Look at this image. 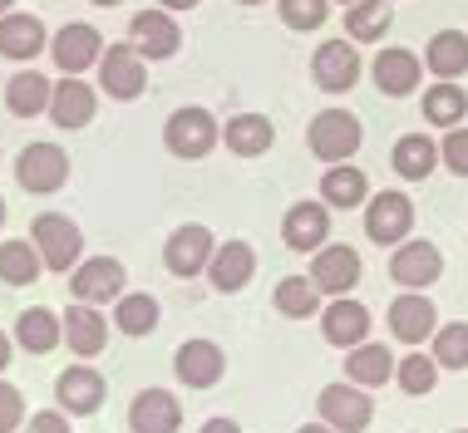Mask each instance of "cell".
I'll list each match as a JSON object with an SVG mask.
<instances>
[{"label": "cell", "instance_id": "obj_1", "mask_svg": "<svg viewBox=\"0 0 468 433\" xmlns=\"http://www.w3.org/2000/svg\"><path fill=\"white\" fill-rule=\"evenodd\" d=\"M30 241L40 247V261L49 266V271H69V266L80 261V251H84L80 227H74L69 216H59V212H40V216H35Z\"/></svg>", "mask_w": 468, "mask_h": 433}, {"label": "cell", "instance_id": "obj_2", "mask_svg": "<svg viewBox=\"0 0 468 433\" xmlns=\"http://www.w3.org/2000/svg\"><path fill=\"white\" fill-rule=\"evenodd\" d=\"M360 138H365L360 119H356V113H346V109H325V113H315V119H311V153H315V158H325V163L356 158Z\"/></svg>", "mask_w": 468, "mask_h": 433}, {"label": "cell", "instance_id": "obj_3", "mask_svg": "<svg viewBox=\"0 0 468 433\" xmlns=\"http://www.w3.org/2000/svg\"><path fill=\"white\" fill-rule=\"evenodd\" d=\"M163 143H168L173 158H207L212 143H218V119L207 109H178L163 129Z\"/></svg>", "mask_w": 468, "mask_h": 433}, {"label": "cell", "instance_id": "obj_4", "mask_svg": "<svg viewBox=\"0 0 468 433\" xmlns=\"http://www.w3.org/2000/svg\"><path fill=\"white\" fill-rule=\"evenodd\" d=\"M16 177H20L25 193H59L69 177V158L55 143H30L16 163Z\"/></svg>", "mask_w": 468, "mask_h": 433}, {"label": "cell", "instance_id": "obj_5", "mask_svg": "<svg viewBox=\"0 0 468 433\" xmlns=\"http://www.w3.org/2000/svg\"><path fill=\"white\" fill-rule=\"evenodd\" d=\"M414 227V207L404 193H379L370 197V207H365V237L379 241V247H399L404 237H410Z\"/></svg>", "mask_w": 468, "mask_h": 433}, {"label": "cell", "instance_id": "obj_6", "mask_svg": "<svg viewBox=\"0 0 468 433\" xmlns=\"http://www.w3.org/2000/svg\"><path fill=\"white\" fill-rule=\"evenodd\" d=\"M99 84H104L109 99L144 94V55H138V45H109L99 55Z\"/></svg>", "mask_w": 468, "mask_h": 433}, {"label": "cell", "instance_id": "obj_7", "mask_svg": "<svg viewBox=\"0 0 468 433\" xmlns=\"http://www.w3.org/2000/svg\"><path fill=\"white\" fill-rule=\"evenodd\" d=\"M389 276H395L404 290L434 286L439 276H444V257H439L434 241H399L395 257H389Z\"/></svg>", "mask_w": 468, "mask_h": 433}, {"label": "cell", "instance_id": "obj_8", "mask_svg": "<svg viewBox=\"0 0 468 433\" xmlns=\"http://www.w3.org/2000/svg\"><path fill=\"white\" fill-rule=\"evenodd\" d=\"M129 35H133L138 55H148V59H173L183 45V30H178V20H173V10H138Z\"/></svg>", "mask_w": 468, "mask_h": 433}, {"label": "cell", "instance_id": "obj_9", "mask_svg": "<svg viewBox=\"0 0 468 433\" xmlns=\"http://www.w3.org/2000/svg\"><path fill=\"white\" fill-rule=\"evenodd\" d=\"M311 74H315V84H321L325 94H346V89L360 79L356 45L350 40H325L321 49H315V59H311Z\"/></svg>", "mask_w": 468, "mask_h": 433}, {"label": "cell", "instance_id": "obj_10", "mask_svg": "<svg viewBox=\"0 0 468 433\" xmlns=\"http://www.w3.org/2000/svg\"><path fill=\"white\" fill-rule=\"evenodd\" d=\"M212 251H218V241H212L207 227H178L168 237V247H163V261H168L173 276H197V271H207Z\"/></svg>", "mask_w": 468, "mask_h": 433}, {"label": "cell", "instance_id": "obj_11", "mask_svg": "<svg viewBox=\"0 0 468 433\" xmlns=\"http://www.w3.org/2000/svg\"><path fill=\"white\" fill-rule=\"evenodd\" d=\"M370 394H360V385H331L321 389V418L335 433H360L370 424Z\"/></svg>", "mask_w": 468, "mask_h": 433}, {"label": "cell", "instance_id": "obj_12", "mask_svg": "<svg viewBox=\"0 0 468 433\" xmlns=\"http://www.w3.org/2000/svg\"><path fill=\"white\" fill-rule=\"evenodd\" d=\"M55 65L65 69V74H84L90 65H99V55H104V35L94 30V25H65V30L55 35Z\"/></svg>", "mask_w": 468, "mask_h": 433}, {"label": "cell", "instance_id": "obj_13", "mask_svg": "<svg viewBox=\"0 0 468 433\" xmlns=\"http://www.w3.org/2000/svg\"><path fill=\"white\" fill-rule=\"evenodd\" d=\"M282 237L291 251H321L325 237H331V212L325 202H296L286 216H282Z\"/></svg>", "mask_w": 468, "mask_h": 433}, {"label": "cell", "instance_id": "obj_14", "mask_svg": "<svg viewBox=\"0 0 468 433\" xmlns=\"http://www.w3.org/2000/svg\"><path fill=\"white\" fill-rule=\"evenodd\" d=\"M173 369H178V379L187 389H212L222 379V369H227V354L212 345V340H183Z\"/></svg>", "mask_w": 468, "mask_h": 433}, {"label": "cell", "instance_id": "obj_15", "mask_svg": "<svg viewBox=\"0 0 468 433\" xmlns=\"http://www.w3.org/2000/svg\"><path fill=\"white\" fill-rule=\"evenodd\" d=\"M321 330H325V340H331V345L356 350V345H365V335H370V311H365L360 301L335 296V301L321 311Z\"/></svg>", "mask_w": 468, "mask_h": 433}, {"label": "cell", "instance_id": "obj_16", "mask_svg": "<svg viewBox=\"0 0 468 433\" xmlns=\"http://www.w3.org/2000/svg\"><path fill=\"white\" fill-rule=\"evenodd\" d=\"M311 281H315V290H325V296H346V290L360 281V257L350 247H321L311 261Z\"/></svg>", "mask_w": 468, "mask_h": 433}, {"label": "cell", "instance_id": "obj_17", "mask_svg": "<svg viewBox=\"0 0 468 433\" xmlns=\"http://www.w3.org/2000/svg\"><path fill=\"white\" fill-rule=\"evenodd\" d=\"M207 276L218 290H242L251 276H257V251H251L247 241H222L207 261Z\"/></svg>", "mask_w": 468, "mask_h": 433}, {"label": "cell", "instance_id": "obj_18", "mask_svg": "<svg viewBox=\"0 0 468 433\" xmlns=\"http://www.w3.org/2000/svg\"><path fill=\"white\" fill-rule=\"evenodd\" d=\"M178 424H183V409H178V399L163 394V389H144L129 409L133 433H178Z\"/></svg>", "mask_w": 468, "mask_h": 433}, {"label": "cell", "instance_id": "obj_19", "mask_svg": "<svg viewBox=\"0 0 468 433\" xmlns=\"http://www.w3.org/2000/svg\"><path fill=\"white\" fill-rule=\"evenodd\" d=\"M123 281H129V276H123V266L119 261H109V257H94V261H84L80 271H74V296L80 301H119L123 296Z\"/></svg>", "mask_w": 468, "mask_h": 433}, {"label": "cell", "instance_id": "obj_20", "mask_svg": "<svg viewBox=\"0 0 468 433\" xmlns=\"http://www.w3.org/2000/svg\"><path fill=\"white\" fill-rule=\"evenodd\" d=\"M55 399L65 404L69 414H94L99 404H104V379H99V369H90V364H74L59 375Z\"/></svg>", "mask_w": 468, "mask_h": 433}, {"label": "cell", "instance_id": "obj_21", "mask_svg": "<svg viewBox=\"0 0 468 433\" xmlns=\"http://www.w3.org/2000/svg\"><path fill=\"white\" fill-rule=\"evenodd\" d=\"M434 305H429L424 296H414V290H410V296H399L395 305H389V330H395V335L404 340V345H420V340H429V335H434Z\"/></svg>", "mask_w": 468, "mask_h": 433}, {"label": "cell", "instance_id": "obj_22", "mask_svg": "<svg viewBox=\"0 0 468 433\" xmlns=\"http://www.w3.org/2000/svg\"><path fill=\"white\" fill-rule=\"evenodd\" d=\"M375 84L379 94H414V84H420V55H410V49H379L375 55Z\"/></svg>", "mask_w": 468, "mask_h": 433}, {"label": "cell", "instance_id": "obj_23", "mask_svg": "<svg viewBox=\"0 0 468 433\" xmlns=\"http://www.w3.org/2000/svg\"><path fill=\"white\" fill-rule=\"evenodd\" d=\"M49 119L59 129H84L94 119V89L84 79H59L55 84V99H49Z\"/></svg>", "mask_w": 468, "mask_h": 433}, {"label": "cell", "instance_id": "obj_24", "mask_svg": "<svg viewBox=\"0 0 468 433\" xmlns=\"http://www.w3.org/2000/svg\"><path fill=\"white\" fill-rule=\"evenodd\" d=\"M49 99H55V89H49L45 74H35V69L10 74V84H5V109L16 113V119H35V113H45Z\"/></svg>", "mask_w": 468, "mask_h": 433}, {"label": "cell", "instance_id": "obj_25", "mask_svg": "<svg viewBox=\"0 0 468 433\" xmlns=\"http://www.w3.org/2000/svg\"><path fill=\"white\" fill-rule=\"evenodd\" d=\"M321 197L325 207H360L365 197H370V177H365L360 168H350V163H331L321 177Z\"/></svg>", "mask_w": 468, "mask_h": 433}, {"label": "cell", "instance_id": "obj_26", "mask_svg": "<svg viewBox=\"0 0 468 433\" xmlns=\"http://www.w3.org/2000/svg\"><path fill=\"white\" fill-rule=\"evenodd\" d=\"M65 340H69L74 354H99V350H104V340H109L104 315H99L90 301L69 305V315H65Z\"/></svg>", "mask_w": 468, "mask_h": 433}, {"label": "cell", "instance_id": "obj_27", "mask_svg": "<svg viewBox=\"0 0 468 433\" xmlns=\"http://www.w3.org/2000/svg\"><path fill=\"white\" fill-rule=\"evenodd\" d=\"M45 49V25L35 16H0V55L5 59H35Z\"/></svg>", "mask_w": 468, "mask_h": 433}, {"label": "cell", "instance_id": "obj_28", "mask_svg": "<svg viewBox=\"0 0 468 433\" xmlns=\"http://www.w3.org/2000/svg\"><path fill=\"white\" fill-rule=\"evenodd\" d=\"M389 163H395V173L399 177H410V183H420V177L434 173V163H439V143L434 138H424V133H404L395 153H389Z\"/></svg>", "mask_w": 468, "mask_h": 433}, {"label": "cell", "instance_id": "obj_29", "mask_svg": "<svg viewBox=\"0 0 468 433\" xmlns=\"http://www.w3.org/2000/svg\"><path fill=\"white\" fill-rule=\"evenodd\" d=\"M424 65L439 74V79H459L468 69V35L463 30H439L424 49Z\"/></svg>", "mask_w": 468, "mask_h": 433}, {"label": "cell", "instance_id": "obj_30", "mask_svg": "<svg viewBox=\"0 0 468 433\" xmlns=\"http://www.w3.org/2000/svg\"><path fill=\"white\" fill-rule=\"evenodd\" d=\"M16 340L30 354H49L59 340H65V321H59L55 311H25L16 321Z\"/></svg>", "mask_w": 468, "mask_h": 433}, {"label": "cell", "instance_id": "obj_31", "mask_svg": "<svg viewBox=\"0 0 468 433\" xmlns=\"http://www.w3.org/2000/svg\"><path fill=\"white\" fill-rule=\"evenodd\" d=\"M346 375H350V385L375 389V385H385V379L395 375V360H389L385 345H356L346 354Z\"/></svg>", "mask_w": 468, "mask_h": 433}, {"label": "cell", "instance_id": "obj_32", "mask_svg": "<svg viewBox=\"0 0 468 433\" xmlns=\"http://www.w3.org/2000/svg\"><path fill=\"white\" fill-rule=\"evenodd\" d=\"M40 247L35 241H5L0 247V281L5 286H30L40 281Z\"/></svg>", "mask_w": 468, "mask_h": 433}, {"label": "cell", "instance_id": "obj_33", "mask_svg": "<svg viewBox=\"0 0 468 433\" xmlns=\"http://www.w3.org/2000/svg\"><path fill=\"white\" fill-rule=\"evenodd\" d=\"M227 148L232 153H242V158H257V153H267L271 148V138H276V129L267 119H261V113H242V119H232L227 123Z\"/></svg>", "mask_w": 468, "mask_h": 433}, {"label": "cell", "instance_id": "obj_34", "mask_svg": "<svg viewBox=\"0 0 468 433\" xmlns=\"http://www.w3.org/2000/svg\"><path fill=\"white\" fill-rule=\"evenodd\" d=\"M468 113V94L453 79H444V84H434L424 94V119L429 123H439V129H459V119Z\"/></svg>", "mask_w": 468, "mask_h": 433}, {"label": "cell", "instance_id": "obj_35", "mask_svg": "<svg viewBox=\"0 0 468 433\" xmlns=\"http://www.w3.org/2000/svg\"><path fill=\"white\" fill-rule=\"evenodd\" d=\"M389 20H395L389 0H360V5H350L346 30H350V40H385Z\"/></svg>", "mask_w": 468, "mask_h": 433}, {"label": "cell", "instance_id": "obj_36", "mask_svg": "<svg viewBox=\"0 0 468 433\" xmlns=\"http://www.w3.org/2000/svg\"><path fill=\"white\" fill-rule=\"evenodd\" d=\"M276 311L291 315V321H306V315L321 311V290H315V281H306V276H286V281L276 286Z\"/></svg>", "mask_w": 468, "mask_h": 433}, {"label": "cell", "instance_id": "obj_37", "mask_svg": "<svg viewBox=\"0 0 468 433\" xmlns=\"http://www.w3.org/2000/svg\"><path fill=\"white\" fill-rule=\"evenodd\" d=\"M113 325H119L123 335H148V330L158 325V301L154 296H119Z\"/></svg>", "mask_w": 468, "mask_h": 433}, {"label": "cell", "instance_id": "obj_38", "mask_svg": "<svg viewBox=\"0 0 468 433\" xmlns=\"http://www.w3.org/2000/svg\"><path fill=\"white\" fill-rule=\"evenodd\" d=\"M434 360L444 369H468V325H444L434 330Z\"/></svg>", "mask_w": 468, "mask_h": 433}, {"label": "cell", "instance_id": "obj_39", "mask_svg": "<svg viewBox=\"0 0 468 433\" xmlns=\"http://www.w3.org/2000/svg\"><path fill=\"white\" fill-rule=\"evenodd\" d=\"M395 375H399L404 394H429V389H434V379H439V360H434V354H404V364L395 369Z\"/></svg>", "mask_w": 468, "mask_h": 433}, {"label": "cell", "instance_id": "obj_40", "mask_svg": "<svg viewBox=\"0 0 468 433\" xmlns=\"http://www.w3.org/2000/svg\"><path fill=\"white\" fill-rule=\"evenodd\" d=\"M276 5H282V20L291 30H315L331 16V0H276Z\"/></svg>", "mask_w": 468, "mask_h": 433}, {"label": "cell", "instance_id": "obj_41", "mask_svg": "<svg viewBox=\"0 0 468 433\" xmlns=\"http://www.w3.org/2000/svg\"><path fill=\"white\" fill-rule=\"evenodd\" d=\"M439 158H444L459 177H468V129H449L444 143H439Z\"/></svg>", "mask_w": 468, "mask_h": 433}, {"label": "cell", "instance_id": "obj_42", "mask_svg": "<svg viewBox=\"0 0 468 433\" xmlns=\"http://www.w3.org/2000/svg\"><path fill=\"white\" fill-rule=\"evenodd\" d=\"M20 424V389L0 385V433H10Z\"/></svg>", "mask_w": 468, "mask_h": 433}, {"label": "cell", "instance_id": "obj_43", "mask_svg": "<svg viewBox=\"0 0 468 433\" xmlns=\"http://www.w3.org/2000/svg\"><path fill=\"white\" fill-rule=\"evenodd\" d=\"M30 433H69V418L65 414H35Z\"/></svg>", "mask_w": 468, "mask_h": 433}, {"label": "cell", "instance_id": "obj_44", "mask_svg": "<svg viewBox=\"0 0 468 433\" xmlns=\"http://www.w3.org/2000/svg\"><path fill=\"white\" fill-rule=\"evenodd\" d=\"M202 433H242L232 424V418H207V424H202Z\"/></svg>", "mask_w": 468, "mask_h": 433}, {"label": "cell", "instance_id": "obj_45", "mask_svg": "<svg viewBox=\"0 0 468 433\" xmlns=\"http://www.w3.org/2000/svg\"><path fill=\"white\" fill-rule=\"evenodd\" d=\"M5 364H10V335L0 330V369H5Z\"/></svg>", "mask_w": 468, "mask_h": 433}, {"label": "cell", "instance_id": "obj_46", "mask_svg": "<svg viewBox=\"0 0 468 433\" xmlns=\"http://www.w3.org/2000/svg\"><path fill=\"white\" fill-rule=\"evenodd\" d=\"M197 0H163V10H193Z\"/></svg>", "mask_w": 468, "mask_h": 433}, {"label": "cell", "instance_id": "obj_47", "mask_svg": "<svg viewBox=\"0 0 468 433\" xmlns=\"http://www.w3.org/2000/svg\"><path fill=\"white\" fill-rule=\"evenodd\" d=\"M296 433H335L331 424H306V428H296Z\"/></svg>", "mask_w": 468, "mask_h": 433}, {"label": "cell", "instance_id": "obj_48", "mask_svg": "<svg viewBox=\"0 0 468 433\" xmlns=\"http://www.w3.org/2000/svg\"><path fill=\"white\" fill-rule=\"evenodd\" d=\"M90 5H104V10H113V5H119V0H90Z\"/></svg>", "mask_w": 468, "mask_h": 433}, {"label": "cell", "instance_id": "obj_49", "mask_svg": "<svg viewBox=\"0 0 468 433\" xmlns=\"http://www.w3.org/2000/svg\"><path fill=\"white\" fill-rule=\"evenodd\" d=\"M0 227H5V202H0Z\"/></svg>", "mask_w": 468, "mask_h": 433}, {"label": "cell", "instance_id": "obj_50", "mask_svg": "<svg viewBox=\"0 0 468 433\" xmlns=\"http://www.w3.org/2000/svg\"><path fill=\"white\" fill-rule=\"evenodd\" d=\"M5 10H10V0H0V16H5Z\"/></svg>", "mask_w": 468, "mask_h": 433}, {"label": "cell", "instance_id": "obj_51", "mask_svg": "<svg viewBox=\"0 0 468 433\" xmlns=\"http://www.w3.org/2000/svg\"><path fill=\"white\" fill-rule=\"evenodd\" d=\"M242 5H261V0H242Z\"/></svg>", "mask_w": 468, "mask_h": 433}, {"label": "cell", "instance_id": "obj_52", "mask_svg": "<svg viewBox=\"0 0 468 433\" xmlns=\"http://www.w3.org/2000/svg\"><path fill=\"white\" fill-rule=\"evenodd\" d=\"M346 5H360V0H346Z\"/></svg>", "mask_w": 468, "mask_h": 433}, {"label": "cell", "instance_id": "obj_53", "mask_svg": "<svg viewBox=\"0 0 468 433\" xmlns=\"http://www.w3.org/2000/svg\"><path fill=\"white\" fill-rule=\"evenodd\" d=\"M459 433H468V428H459Z\"/></svg>", "mask_w": 468, "mask_h": 433}]
</instances>
